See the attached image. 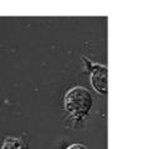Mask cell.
Here are the masks:
<instances>
[{"label": "cell", "mask_w": 151, "mask_h": 149, "mask_svg": "<svg viewBox=\"0 0 151 149\" xmlns=\"http://www.w3.org/2000/svg\"><path fill=\"white\" fill-rule=\"evenodd\" d=\"M1 149H29L28 144L18 138H9L3 144Z\"/></svg>", "instance_id": "3957f363"}, {"label": "cell", "mask_w": 151, "mask_h": 149, "mask_svg": "<svg viewBox=\"0 0 151 149\" xmlns=\"http://www.w3.org/2000/svg\"><path fill=\"white\" fill-rule=\"evenodd\" d=\"M92 85L94 90L101 94L107 92V68L103 66H96L92 71Z\"/></svg>", "instance_id": "7a4b0ae2"}, {"label": "cell", "mask_w": 151, "mask_h": 149, "mask_svg": "<svg viewBox=\"0 0 151 149\" xmlns=\"http://www.w3.org/2000/svg\"><path fill=\"white\" fill-rule=\"evenodd\" d=\"M65 109L74 116H84L92 106V95L83 87L70 89L64 97Z\"/></svg>", "instance_id": "6da1fadb"}, {"label": "cell", "mask_w": 151, "mask_h": 149, "mask_svg": "<svg viewBox=\"0 0 151 149\" xmlns=\"http://www.w3.org/2000/svg\"><path fill=\"white\" fill-rule=\"evenodd\" d=\"M67 149H88V148L84 147V145H82V144H73V145L68 147Z\"/></svg>", "instance_id": "277c9868"}]
</instances>
